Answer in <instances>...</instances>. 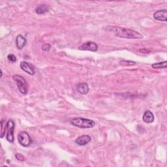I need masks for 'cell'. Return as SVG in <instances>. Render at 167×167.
I'll list each match as a JSON object with an SVG mask.
<instances>
[{
	"label": "cell",
	"instance_id": "cell-1",
	"mask_svg": "<svg viewBox=\"0 0 167 167\" xmlns=\"http://www.w3.org/2000/svg\"><path fill=\"white\" fill-rule=\"evenodd\" d=\"M115 34L116 37L124 39H142L143 38V36L138 33L137 31L133 29L123 28L120 27H112L110 29Z\"/></svg>",
	"mask_w": 167,
	"mask_h": 167
},
{
	"label": "cell",
	"instance_id": "cell-2",
	"mask_svg": "<svg viewBox=\"0 0 167 167\" xmlns=\"http://www.w3.org/2000/svg\"><path fill=\"white\" fill-rule=\"evenodd\" d=\"M71 123L74 126L83 129L92 128L95 125L94 120L84 118V117H75L71 120Z\"/></svg>",
	"mask_w": 167,
	"mask_h": 167
},
{
	"label": "cell",
	"instance_id": "cell-3",
	"mask_svg": "<svg viewBox=\"0 0 167 167\" xmlns=\"http://www.w3.org/2000/svg\"><path fill=\"white\" fill-rule=\"evenodd\" d=\"M13 78L16 82L20 92L23 95H26L28 91V86L26 80L24 78V77L17 75H14Z\"/></svg>",
	"mask_w": 167,
	"mask_h": 167
},
{
	"label": "cell",
	"instance_id": "cell-4",
	"mask_svg": "<svg viewBox=\"0 0 167 167\" xmlns=\"http://www.w3.org/2000/svg\"><path fill=\"white\" fill-rule=\"evenodd\" d=\"M18 141L24 147H28L32 144V139L29 134L26 131H21L18 134Z\"/></svg>",
	"mask_w": 167,
	"mask_h": 167
},
{
	"label": "cell",
	"instance_id": "cell-5",
	"mask_svg": "<svg viewBox=\"0 0 167 167\" xmlns=\"http://www.w3.org/2000/svg\"><path fill=\"white\" fill-rule=\"evenodd\" d=\"M15 127V124L13 120H9L7 123V136L6 138L9 142L13 143L15 140L14 138V130Z\"/></svg>",
	"mask_w": 167,
	"mask_h": 167
},
{
	"label": "cell",
	"instance_id": "cell-6",
	"mask_svg": "<svg viewBox=\"0 0 167 167\" xmlns=\"http://www.w3.org/2000/svg\"><path fill=\"white\" fill-rule=\"evenodd\" d=\"M79 50L81 51H88L91 52H96L98 49V46L95 42L92 41H88L84 43L82 46L78 48Z\"/></svg>",
	"mask_w": 167,
	"mask_h": 167
},
{
	"label": "cell",
	"instance_id": "cell-7",
	"mask_svg": "<svg viewBox=\"0 0 167 167\" xmlns=\"http://www.w3.org/2000/svg\"><path fill=\"white\" fill-rule=\"evenodd\" d=\"M20 68L24 72L27 73L30 75H35V71L33 66L29 64L28 62H26V61H22L20 63Z\"/></svg>",
	"mask_w": 167,
	"mask_h": 167
},
{
	"label": "cell",
	"instance_id": "cell-8",
	"mask_svg": "<svg viewBox=\"0 0 167 167\" xmlns=\"http://www.w3.org/2000/svg\"><path fill=\"white\" fill-rule=\"evenodd\" d=\"M153 17L156 20L159 21L166 22L167 20V11L166 9L159 10L156 12H155Z\"/></svg>",
	"mask_w": 167,
	"mask_h": 167
},
{
	"label": "cell",
	"instance_id": "cell-9",
	"mask_svg": "<svg viewBox=\"0 0 167 167\" xmlns=\"http://www.w3.org/2000/svg\"><path fill=\"white\" fill-rule=\"evenodd\" d=\"M91 141V137H90V136L88 134H85V135L80 136V137H78L76 140L75 142L77 144L83 146H86V144H88Z\"/></svg>",
	"mask_w": 167,
	"mask_h": 167
},
{
	"label": "cell",
	"instance_id": "cell-10",
	"mask_svg": "<svg viewBox=\"0 0 167 167\" xmlns=\"http://www.w3.org/2000/svg\"><path fill=\"white\" fill-rule=\"evenodd\" d=\"M77 90L82 95H86L90 91L89 86L86 83H80L77 86Z\"/></svg>",
	"mask_w": 167,
	"mask_h": 167
},
{
	"label": "cell",
	"instance_id": "cell-11",
	"mask_svg": "<svg viewBox=\"0 0 167 167\" xmlns=\"http://www.w3.org/2000/svg\"><path fill=\"white\" fill-rule=\"evenodd\" d=\"M26 39L21 35H18L16 38V45L18 49L21 50L26 44Z\"/></svg>",
	"mask_w": 167,
	"mask_h": 167
},
{
	"label": "cell",
	"instance_id": "cell-12",
	"mask_svg": "<svg viewBox=\"0 0 167 167\" xmlns=\"http://www.w3.org/2000/svg\"><path fill=\"white\" fill-rule=\"evenodd\" d=\"M154 119L155 117L153 114L151 112V111L149 110L145 112L143 115V117H142V120H143V121L146 123H151L153 122Z\"/></svg>",
	"mask_w": 167,
	"mask_h": 167
},
{
	"label": "cell",
	"instance_id": "cell-13",
	"mask_svg": "<svg viewBox=\"0 0 167 167\" xmlns=\"http://www.w3.org/2000/svg\"><path fill=\"white\" fill-rule=\"evenodd\" d=\"M35 11L38 15H43L47 13V12L48 11V9L46 5H41L36 9Z\"/></svg>",
	"mask_w": 167,
	"mask_h": 167
},
{
	"label": "cell",
	"instance_id": "cell-14",
	"mask_svg": "<svg viewBox=\"0 0 167 167\" xmlns=\"http://www.w3.org/2000/svg\"><path fill=\"white\" fill-rule=\"evenodd\" d=\"M166 65H167V61H165L163 62L153 64L152 65V67L154 68V69H165V68H166Z\"/></svg>",
	"mask_w": 167,
	"mask_h": 167
},
{
	"label": "cell",
	"instance_id": "cell-15",
	"mask_svg": "<svg viewBox=\"0 0 167 167\" xmlns=\"http://www.w3.org/2000/svg\"><path fill=\"white\" fill-rule=\"evenodd\" d=\"M7 131V123L5 124V122L3 120L1 121V138H3L5 134V131Z\"/></svg>",
	"mask_w": 167,
	"mask_h": 167
},
{
	"label": "cell",
	"instance_id": "cell-16",
	"mask_svg": "<svg viewBox=\"0 0 167 167\" xmlns=\"http://www.w3.org/2000/svg\"><path fill=\"white\" fill-rule=\"evenodd\" d=\"M120 64L123 66H133L135 65L137 63L135 61H128V60H123L120 61Z\"/></svg>",
	"mask_w": 167,
	"mask_h": 167
},
{
	"label": "cell",
	"instance_id": "cell-17",
	"mask_svg": "<svg viewBox=\"0 0 167 167\" xmlns=\"http://www.w3.org/2000/svg\"><path fill=\"white\" fill-rule=\"evenodd\" d=\"M51 45L50 44H48V43L45 44L42 46V50L45 52H48L51 50Z\"/></svg>",
	"mask_w": 167,
	"mask_h": 167
},
{
	"label": "cell",
	"instance_id": "cell-18",
	"mask_svg": "<svg viewBox=\"0 0 167 167\" xmlns=\"http://www.w3.org/2000/svg\"><path fill=\"white\" fill-rule=\"evenodd\" d=\"M7 59H9V61H11V62H16V58L14 54H9L7 55Z\"/></svg>",
	"mask_w": 167,
	"mask_h": 167
},
{
	"label": "cell",
	"instance_id": "cell-19",
	"mask_svg": "<svg viewBox=\"0 0 167 167\" xmlns=\"http://www.w3.org/2000/svg\"><path fill=\"white\" fill-rule=\"evenodd\" d=\"M15 157L18 160H20V161H23V160H25V157H24L23 155H22L20 153H16Z\"/></svg>",
	"mask_w": 167,
	"mask_h": 167
},
{
	"label": "cell",
	"instance_id": "cell-20",
	"mask_svg": "<svg viewBox=\"0 0 167 167\" xmlns=\"http://www.w3.org/2000/svg\"><path fill=\"white\" fill-rule=\"evenodd\" d=\"M139 51L141 53H143V54H149V53H150V51L147 50V49H141V50H140Z\"/></svg>",
	"mask_w": 167,
	"mask_h": 167
}]
</instances>
